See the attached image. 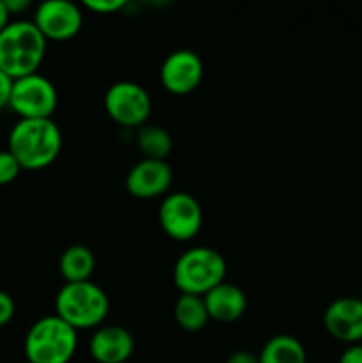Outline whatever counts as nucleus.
Returning a JSON list of instances; mask_svg holds the SVG:
<instances>
[{"label":"nucleus","mask_w":362,"mask_h":363,"mask_svg":"<svg viewBox=\"0 0 362 363\" xmlns=\"http://www.w3.org/2000/svg\"><path fill=\"white\" fill-rule=\"evenodd\" d=\"M62 147V133L53 119H20L9 133L7 151L23 170L52 165Z\"/></svg>","instance_id":"nucleus-1"},{"label":"nucleus","mask_w":362,"mask_h":363,"mask_svg":"<svg viewBox=\"0 0 362 363\" xmlns=\"http://www.w3.org/2000/svg\"><path fill=\"white\" fill-rule=\"evenodd\" d=\"M46 52V39L34 21H9L0 32V71L13 80L38 73Z\"/></svg>","instance_id":"nucleus-2"},{"label":"nucleus","mask_w":362,"mask_h":363,"mask_svg":"<svg viewBox=\"0 0 362 363\" xmlns=\"http://www.w3.org/2000/svg\"><path fill=\"white\" fill-rule=\"evenodd\" d=\"M110 301L99 286L87 282L64 284L55 298V314L75 330H91L105 321Z\"/></svg>","instance_id":"nucleus-3"},{"label":"nucleus","mask_w":362,"mask_h":363,"mask_svg":"<svg viewBox=\"0 0 362 363\" xmlns=\"http://www.w3.org/2000/svg\"><path fill=\"white\" fill-rule=\"evenodd\" d=\"M28 363H70L77 351V330L59 315H46L31 326L25 337Z\"/></svg>","instance_id":"nucleus-4"},{"label":"nucleus","mask_w":362,"mask_h":363,"mask_svg":"<svg viewBox=\"0 0 362 363\" xmlns=\"http://www.w3.org/2000/svg\"><path fill=\"white\" fill-rule=\"evenodd\" d=\"M227 264L222 254L208 247H194L183 252L174 264V286L181 294L204 296L206 293L226 282Z\"/></svg>","instance_id":"nucleus-5"},{"label":"nucleus","mask_w":362,"mask_h":363,"mask_svg":"<svg viewBox=\"0 0 362 363\" xmlns=\"http://www.w3.org/2000/svg\"><path fill=\"white\" fill-rule=\"evenodd\" d=\"M57 101L55 85L34 73L14 80L9 106L20 119H52Z\"/></svg>","instance_id":"nucleus-6"},{"label":"nucleus","mask_w":362,"mask_h":363,"mask_svg":"<svg viewBox=\"0 0 362 363\" xmlns=\"http://www.w3.org/2000/svg\"><path fill=\"white\" fill-rule=\"evenodd\" d=\"M105 112L121 126L141 128L151 113V98L142 85L135 82H116L103 98Z\"/></svg>","instance_id":"nucleus-7"},{"label":"nucleus","mask_w":362,"mask_h":363,"mask_svg":"<svg viewBox=\"0 0 362 363\" xmlns=\"http://www.w3.org/2000/svg\"><path fill=\"white\" fill-rule=\"evenodd\" d=\"M158 222L163 233L176 241H188L199 234L202 227V209L197 199L190 194L167 195L158 209Z\"/></svg>","instance_id":"nucleus-8"},{"label":"nucleus","mask_w":362,"mask_h":363,"mask_svg":"<svg viewBox=\"0 0 362 363\" xmlns=\"http://www.w3.org/2000/svg\"><path fill=\"white\" fill-rule=\"evenodd\" d=\"M32 21L46 41H66L80 32L84 16L80 7L70 0H46L35 9Z\"/></svg>","instance_id":"nucleus-9"},{"label":"nucleus","mask_w":362,"mask_h":363,"mask_svg":"<svg viewBox=\"0 0 362 363\" xmlns=\"http://www.w3.org/2000/svg\"><path fill=\"white\" fill-rule=\"evenodd\" d=\"M202 73L204 66L197 53L192 50H176L163 60L160 67V82L170 94L183 96L199 87Z\"/></svg>","instance_id":"nucleus-10"},{"label":"nucleus","mask_w":362,"mask_h":363,"mask_svg":"<svg viewBox=\"0 0 362 363\" xmlns=\"http://www.w3.org/2000/svg\"><path fill=\"white\" fill-rule=\"evenodd\" d=\"M323 325L330 337L344 344H358L362 340V300L361 298H337L327 307Z\"/></svg>","instance_id":"nucleus-11"},{"label":"nucleus","mask_w":362,"mask_h":363,"mask_svg":"<svg viewBox=\"0 0 362 363\" xmlns=\"http://www.w3.org/2000/svg\"><path fill=\"white\" fill-rule=\"evenodd\" d=\"M172 183V170L167 162L144 160L135 163L126 176V190L135 199H155L165 194Z\"/></svg>","instance_id":"nucleus-12"},{"label":"nucleus","mask_w":362,"mask_h":363,"mask_svg":"<svg viewBox=\"0 0 362 363\" xmlns=\"http://www.w3.org/2000/svg\"><path fill=\"white\" fill-rule=\"evenodd\" d=\"M133 350L131 333L116 325L99 326L89 342V353L98 363H128Z\"/></svg>","instance_id":"nucleus-13"},{"label":"nucleus","mask_w":362,"mask_h":363,"mask_svg":"<svg viewBox=\"0 0 362 363\" xmlns=\"http://www.w3.org/2000/svg\"><path fill=\"white\" fill-rule=\"evenodd\" d=\"M206 311L209 319L219 323L238 321L247 311V298L245 293L234 284L222 282L213 287L204 296Z\"/></svg>","instance_id":"nucleus-14"},{"label":"nucleus","mask_w":362,"mask_h":363,"mask_svg":"<svg viewBox=\"0 0 362 363\" xmlns=\"http://www.w3.org/2000/svg\"><path fill=\"white\" fill-rule=\"evenodd\" d=\"M96 266L94 254L84 245H73L60 255L59 269L66 284L87 282Z\"/></svg>","instance_id":"nucleus-15"},{"label":"nucleus","mask_w":362,"mask_h":363,"mask_svg":"<svg viewBox=\"0 0 362 363\" xmlns=\"http://www.w3.org/2000/svg\"><path fill=\"white\" fill-rule=\"evenodd\" d=\"M259 363H307L304 346L297 337L275 335L263 346Z\"/></svg>","instance_id":"nucleus-16"},{"label":"nucleus","mask_w":362,"mask_h":363,"mask_svg":"<svg viewBox=\"0 0 362 363\" xmlns=\"http://www.w3.org/2000/svg\"><path fill=\"white\" fill-rule=\"evenodd\" d=\"M174 319L177 326L187 332H199L209 321L204 298L195 294H180L174 305Z\"/></svg>","instance_id":"nucleus-17"},{"label":"nucleus","mask_w":362,"mask_h":363,"mask_svg":"<svg viewBox=\"0 0 362 363\" xmlns=\"http://www.w3.org/2000/svg\"><path fill=\"white\" fill-rule=\"evenodd\" d=\"M137 147L144 160L167 162V156L172 151V138L163 128L155 124H144L137 133Z\"/></svg>","instance_id":"nucleus-18"},{"label":"nucleus","mask_w":362,"mask_h":363,"mask_svg":"<svg viewBox=\"0 0 362 363\" xmlns=\"http://www.w3.org/2000/svg\"><path fill=\"white\" fill-rule=\"evenodd\" d=\"M21 165L9 151H0V186L11 184L21 172Z\"/></svg>","instance_id":"nucleus-19"},{"label":"nucleus","mask_w":362,"mask_h":363,"mask_svg":"<svg viewBox=\"0 0 362 363\" xmlns=\"http://www.w3.org/2000/svg\"><path fill=\"white\" fill-rule=\"evenodd\" d=\"M126 6V0H85L84 7L99 14H112Z\"/></svg>","instance_id":"nucleus-20"},{"label":"nucleus","mask_w":362,"mask_h":363,"mask_svg":"<svg viewBox=\"0 0 362 363\" xmlns=\"http://www.w3.org/2000/svg\"><path fill=\"white\" fill-rule=\"evenodd\" d=\"M14 311H16V307H14L13 298L6 291H0V328L9 325L11 319L14 318Z\"/></svg>","instance_id":"nucleus-21"},{"label":"nucleus","mask_w":362,"mask_h":363,"mask_svg":"<svg viewBox=\"0 0 362 363\" xmlns=\"http://www.w3.org/2000/svg\"><path fill=\"white\" fill-rule=\"evenodd\" d=\"M13 85H14L13 78L7 77L4 71H0V110L9 106L11 94H13Z\"/></svg>","instance_id":"nucleus-22"},{"label":"nucleus","mask_w":362,"mask_h":363,"mask_svg":"<svg viewBox=\"0 0 362 363\" xmlns=\"http://www.w3.org/2000/svg\"><path fill=\"white\" fill-rule=\"evenodd\" d=\"M339 363H362V344H353L341 354Z\"/></svg>","instance_id":"nucleus-23"},{"label":"nucleus","mask_w":362,"mask_h":363,"mask_svg":"<svg viewBox=\"0 0 362 363\" xmlns=\"http://www.w3.org/2000/svg\"><path fill=\"white\" fill-rule=\"evenodd\" d=\"M226 363H259V358L254 353H251V351L240 350L231 353V357L227 358Z\"/></svg>","instance_id":"nucleus-24"},{"label":"nucleus","mask_w":362,"mask_h":363,"mask_svg":"<svg viewBox=\"0 0 362 363\" xmlns=\"http://www.w3.org/2000/svg\"><path fill=\"white\" fill-rule=\"evenodd\" d=\"M4 6H6L7 13L16 14V13H21V11L28 9L31 2H28V0H4Z\"/></svg>","instance_id":"nucleus-25"},{"label":"nucleus","mask_w":362,"mask_h":363,"mask_svg":"<svg viewBox=\"0 0 362 363\" xmlns=\"http://www.w3.org/2000/svg\"><path fill=\"white\" fill-rule=\"evenodd\" d=\"M9 16L11 14L7 13L6 6H4V0H0V32H2L4 28L7 27V23H9Z\"/></svg>","instance_id":"nucleus-26"}]
</instances>
